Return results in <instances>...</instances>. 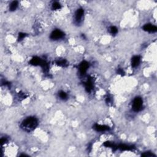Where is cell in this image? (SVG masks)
Segmentation results:
<instances>
[{"mask_svg":"<svg viewBox=\"0 0 157 157\" xmlns=\"http://www.w3.org/2000/svg\"><path fill=\"white\" fill-rule=\"evenodd\" d=\"M25 37V33H19V35H18V41L22 40Z\"/></svg>","mask_w":157,"mask_h":157,"instance_id":"19","label":"cell"},{"mask_svg":"<svg viewBox=\"0 0 157 157\" xmlns=\"http://www.w3.org/2000/svg\"><path fill=\"white\" fill-rule=\"evenodd\" d=\"M142 99L140 97H136L133 102V109L135 112L140 111L142 108Z\"/></svg>","mask_w":157,"mask_h":157,"instance_id":"2","label":"cell"},{"mask_svg":"<svg viewBox=\"0 0 157 157\" xmlns=\"http://www.w3.org/2000/svg\"><path fill=\"white\" fill-rule=\"evenodd\" d=\"M85 88H86L87 91L88 92H90L91 91V90L92 89L93 87V84H92V82L90 79H88L87 81L85 83Z\"/></svg>","mask_w":157,"mask_h":157,"instance_id":"11","label":"cell"},{"mask_svg":"<svg viewBox=\"0 0 157 157\" xmlns=\"http://www.w3.org/2000/svg\"><path fill=\"white\" fill-rule=\"evenodd\" d=\"M143 30L150 33H154L157 31V28L156 26L152 25L151 24H146L143 27Z\"/></svg>","mask_w":157,"mask_h":157,"instance_id":"4","label":"cell"},{"mask_svg":"<svg viewBox=\"0 0 157 157\" xmlns=\"http://www.w3.org/2000/svg\"><path fill=\"white\" fill-rule=\"evenodd\" d=\"M64 36V33L59 30H56L53 31L51 34V39L52 40H58L59 39L62 38Z\"/></svg>","mask_w":157,"mask_h":157,"instance_id":"3","label":"cell"},{"mask_svg":"<svg viewBox=\"0 0 157 157\" xmlns=\"http://www.w3.org/2000/svg\"><path fill=\"white\" fill-rule=\"evenodd\" d=\"M104 145L107 147H111V148H115V147H117L115 145H114V143H112V142H109V141H107V142H104Z\"/></svg>","mask_w":157,"mask_h":157,"instance_id":"14","label":"cell"},{"mask_svg":"<svg viewBox=\"0 0 157 157\" xmlns=\"http://www.w3.org/2000/svg\"><path fill=\"white\" fill-rule=\"evenodd\" d=\"M89 65L87 61H83L82 62L80 65V68H79V69H80V72L82 74H84L85 73V72L87 71V69L88 68Z\"/></svg>","mask_w":157,"mask_h":157,"instance_id":"5","label":"cell"},{"mask_svg":"<svg viewBox=\"0 0 157 157\" xmlns=\"http://www.w3.org/2000/svg\"><path fill=\"white\" fill-rule=\"evenodd\" d=\"M61 8V5L58 2H55L54 3H53L52 5V9L53 10H57V9H59Z\"/></svg>","mask_w":157,"mask_h":157,"instance_id":"13","label":"cell"},{"mask_svg":"<svg viewBox=\"0 0 157 157\" xmlns=\"http://www.w3.org/2000/svg\"><path fill=\"white\" fill-rule=\"evenodd\" d=\"M6 142V139H3V138H2L1 139V144H5Z\"/></svg>","mask_w":157,"mask_h":157,"instance_id":"21","label":"cell"},{"mask_svg":"<svg viewBox=\"0 0 157 157\" xmlns=\"http://www.w3.org/2000/svg\"><path fill=\"white\" fill-rule=\"evenodd\" d=\"M140 60H141V58H140L139 56H134V57H133L131 60L132 66L133 67V68L138 66L139 65Z\"/></svg>","mask_w":157,"mask_h":157,"instance_id":"8","label":"cell"},{"mask_svg":"<svg viewBox=\"0 0 157 157\" xmlns=\"http://www.w3.org/2000/svg\"><path fill=\"white\" fill-rule=\"evenodd\" d=\"M142 157H155V155L150 152H145L144 153L142 154Z\"/></svg>","mask_w":157,"mask_h":157,"instance_id":"18","label":"cell"},{"mask_svg":"<svg viewBox=\"0 0 157 157\" xmlns=\"http://www.w3.org/2000/svg\"><path fill=\"white\" fill-rule=\"evenodd\" d=\"M37 124V120L35 117H28L22 122V127L25 131L29 132L35 129Z\"/></svg>","mask_w":157,"mask_h":157,"instance_id":"1","label":"cell"},{"mask_svg":"<svg viewBox=\"0 0 157 157\" xmlns=\"http://www.w3.org/2000/svg\"><path fill=\"white\" fill-rule=\"evenodd\" d=\"M59 96L60 97V98H61V99H66L67 98V97H68V96H67V94L65 92H63V91H61V92H60L59 93Z\"/></svg>","mask_w":157,"mask_h":157,"instance_id":"16","label":"cell"},{"mask_svg":"<svg viewBox=\"0 0 157 157\" xmlns=\"http://www.w3.org/2000/svg\"><path fill=\"white\" fill-rule=\"evenodd\" d=\"M56 64L59 66H65V65L66 64V61L65 60H58V61H56Z\"/></svg>","mask_w":157,"mask_h":157,"instance_id":"17","label":"cell"},{"mask_svg":"<svg viewBox=\"0 0 157 157\" xmlns=\"http://www.w3.org/2000/svg\"><path fill=\"white\" fill-rule=\"evenodd\" d=\"M18 6V2L15 1H13L10 3V6H9V10L10 11H14L17 9Z\"/></svg>","mask_w":157,"mask_h":157,"instance_id":"12","label":"cell"},{"mask_svg":"<svg viewBox=\"0 0 157 157\" xmlns=\"http://www.w3.org/2000/svg\"><path fill=\"white\" fill-rule=\"evenodd\" d=\"M42 61L38 57H34L33 58H32V60L30 61V63L31 65H41V64Z\"/></svg>","mask_w":157,"mask_h":157,"instance_id":"9","label":"cell"},{"mask_svg":"<svg viewBox=\"0 0 157 157\" xmlns=\"http://www.w3.org/2000/svg\"><path fill=\"white\" fill-rule=\"evenodd\" d=\"M83 14H84V11L82 9H78L76 12L75 14V17H76V20L77 22H80L81 19L82 18Z\"/></svg>","mask_w":157,"mask_h":157,"instance_id":"6","label":"cell"},{"mask_svg":"<svg viewBox=\"0 0 157 157\" xmlns=\"http://www.w3.org/2000/svg\"><path fill=\"white\" fill-rule=\"evenodd\" d=\"M118 32V30L115 27H111L110 28V33H111L112 35H115Z\"/></svg>","mask_w":157,"mask_h":157,"instance_id":"15","label":"cell"},{"mask_svg":"<svg viewBox=\"0 0 157 157\" xmlns=\"http://www.w3.org/2000/svg\"><path fill=\"white\" fill-rule=\"evenodd\" d=\"M119 149L121 150H130L133 148V146H129V145H125V144H122V145H119Z\"/></svg>","mask_w":157,"mask_h":157,"instance_id":"10","label":"cell"},{"mask_svg":"<svg viewBox=\"0 0 157 157\" xmlns=\"http://www.w3.org/2000/svg\"><path fill=\"white\" fill-rule=\"evenodd\" d=\"M94 129L97 131H105L109 130V127L106 125H100L96 124L94 126Z\"/></svg>","mask_w":157,"mask_h":157,"instance_id":"7","label":"cell"},{"mask_svg":"<svg viewBox=\"0 0 157 157\" xmlns=\"http://www.w3.org/2000/svg\"><path fill=\"white\" fill-rule=\"evenodd\" d=\"M117 73L119 74H121V75L124 74V72H123V69H118V70H117Z\"/></svg>","mask_w":157,"mask_h":157,"instance_id":"20","label":"cell"}]
</instances>
